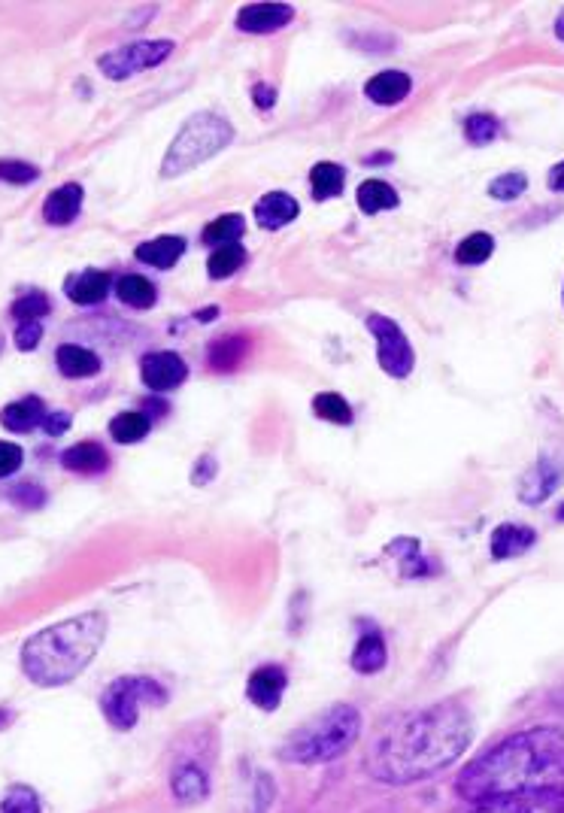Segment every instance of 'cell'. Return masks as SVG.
Instances as JSON below:
<instances>
[{
  "instance_id": "1",
  "label": "cell",
  "mask_w": 564,
  "mask_h": 813,
  "mask_svg": "<svg viewBox=\"0 0 564 813\" xmlns=\"http://www.w3.org/2000/svg\"><path fill=\"white\" fill-rule=\"evenodd\" d=\"M474 741V719L458 701H440L392 719L367 747V771L392 786L419 783L452 762Z\"/></svg>"
},
{
  "instance_id": "2",
  "label": "cell",
  "mask_w": 564,
  "mask_h": 813,
  "mask_svg": "<svg viewBox=\"0 0 564 813\" xmlns=\"http://www.w3.org/2000/svg\"><path fill=\"white\" fill-rule=\"evenodd\" d=\"M455 792L467 801H492L507 795H564V729L537 726L519 732L480 759L470 762Z\"/></svg>"
},
{
  "instance_id": "3",
  "label": "cell",
  "mask_w": 564,
  "mask_h": 813,
  "mask_svg": "<svg viewBox=\"0 0 564 813\" xmlns=\"http://www.w3.org/2000/svg\"><path fill=\"white\" fill-rule=\"evenodd\" d=\"M107 638L104 613H82L67 622H55L22 647V671L37 686H64L76 680Z\"/></svg>"
},
{
  "instance_id": "4",
  "label": "cell",
  "mask_w": 564,
  "mask_h": 813,
  "mask_svg": "<svg viewBox=\"0 0 564 813\" xmlns=\"http://www.w3.org/2000/svg\"><path fill=\"white\" fill-rule=\"evenodd\" d=\"M361 735V713L352 704H334L304 722L279 747V759L289 765H319L343 756Z\"/></svg>"
},
{
  "instance_id": "5",
  "label": "cell",
  "mask_w": 564,
  "mask_h": 813,
  "mask_svg": "<svg viewBox=\"0 0 564 813\" xmlns=\"http://www.w3.org/2000/svg\"><path fill=\"white\" fill-rule=\"evenodd\" d=\"M234 140V125L216 113H198L188 119L179 134L173 137L167 158L161 164V176H179L185 170H195L198 164L219 155Z\"/></svg>"
},
{
  "instance_id": "6",
  "label": "cell",
  "mask_w": 564,
  "mask_h": 813,
  "mask_svg": "<svg viewBox=\"0 0 564 813\" xmlns=\"http://www.w3.org/2000/svg\"><path fill=\"white\" fill-rule=\"evenodd\" d=\"M167 701V689L152 677H119L101 695L104 719L119 732H131L143 707H161Z\"/></svg>"
},
{
  "instance_id": "7",
  "label": "cell",
  "mask_w": 564,
  "mask_h": 813,
  "mask_svg": "<svg viewBox=\"0 0 564 813\" xmlns=\"http://www.w3.org/2000/svg\"><path fill=\"white\" fill-rule=\"evenodd\" d=\"M367 328L376 340V361H380V368L395 377V380H407L413 374V365H416V355H413V346L407 340V334L401 331V325L389 316H367Z\"/></svg>"
},
{
  "instance_id": "8",
  "label": "cell",
  "mask_w": 564,
  "mask_h": 813,
  "mask_svg": "<svg viewBox=\"0 0 564 813\" xmlns=\"http://www.w3.org/2000/svg\"><path fill=\"white\" fill-rule=\"evenodd\" d=\"M170 52H173L170 40H140V43H128V46L104 55L98 64L107 79H128L131 73H140V70L161 64Z\"/></svg>"
},
{
  "instance_id": "9",
  "label": "cell",
  "mask_w": 564,
  "mask_h": 813,
  "mask_svg": "<svg viewBox=\"0 0 564 813\" xmlns=\"http://www.w3.org/2000/svg\"><path fill=\"white\" fill-rule=\"evenodd\" d=\"M564 480V453H543L534 471L522 477L519 498L525 504H543Z\"/></svg>"
},
{
  "instance_id": "10",
  "label": "cell",
  "mask_w": 564,
  "mask_h": 813,
  "mask_svg": "<svg viewBox=\"0 0 564 813\" xmlns=\"http://www.w3.org/2000/svg\"><path fill=\"white\" fill-rule=\"evenodd\" d=\"M140 374L152 392H170L188 377V368L176 352H146L140 361Z\"/></svg>"
},
{
  "instance_id": "11",
  "label": "cell",
  "mask_w": 564,
  "mask_h": 813,
  "mask_svg": "<svg viewBox=\"0 0 564 813\" xmlns=\"http://www.w3.org/2000/svg\"><path fill=\"white\" fill-rule=\"evenodd\" d=\"M289 686V674L286 668L279 665H264V668H255L246 680V695L255 707L261 710H276L279 701H282V692Z\"/></svg>"
},
{
  "instance_id": "12",
  "label": "cell",
  "mask_w": 564,
  "mask_h": 813,
  "mask_svg": "<svg viewBox=\"0 0 564 813\" xmlns=\"http://www.w3.org/2000/svg\"><path fill=\"white\" fill-rule=\"evenodd\" d=\"M295 10L289 4H249L237 13V28L246 34H270L289 25Z\"/></svg>"
},
{
  "instance_id": "13",
  "label": "cell",
  "mask_w": 564,
  "mask_h": 813,
  "mask_svg": "<svg viewBox=\"0 0 564 813\" xmlns=\"http://www.w3.org/2000/svg\"><path fill=\"white\" fill-rule=\"evenodd\" d=\"M474 813H564V807L555 795H507L480 801Z\"/></svg>"
},
{
  "instance_id": "14",
  "label": "cell",
  "mask_w": 564,
  "mask_h": 813,
  "mask_svg": "<svg viewBox=\"0 0 564 813\" xmlns=\"http://www.w3.org/2000/svg\"><path fill=\"white\" fill-rule=\"evenodd\" d=\"M170 789L179 804H201L210 795V777L201 765L195 762H182L170 774Z\"/></svg>"
},
{
  "instance_id": "15",
  "label": "cell",
  "mask_w": 564,
  "mask_h": 813,
  "mask_svg": "<svg viewBox=\"0 0 564 813\" xmlns=\"http://www.w3.org/2000/svg\"><path fill=\"white\" fill-rule=\"evenodd\" d=\"M410 76L401 73V70H383V73H376L367 79L364 85V95L373 101V104H380V107H392V104H401L407 95H410Z\"/></svg>"
},
{
  "instance_id": "16",
  "label": "cell",
  "mask_w": 564,
  "mask_h": 813,
  "mask_svg": "<svg viewBox=\"0 0 564 813\" xmlns=\"http://www.w3.org/2000/svg\"><path fill=\"white\" fill-rule=\"evenodd\" d=\"M534 528L519 525V522H504L492 531V559H516L522 553H528L534 547Z\"/></svg>"
},
{
  "instance_id": "17",
  "label": "cell",
  "mask_w": 564,
  "mask_h": 813,
  "mask_svg": "<svg viewBox=\"0 0 564 813\" xmlns=\"http://www.w3.org/2000/svg\"><path fill=\"white\" fill-rule=\"evenodd\" d=\"M389 662V650H386V638L380 635L376 628H364L361 638L355 644V653H352V668L358 674H380Z\"/></svg>"
},
{
  "instance_id": "18",
  "label": "cell",
  "mask_w": 564,
  "mask_h": 813,
  "mask_svg": "<svg viewBox=\"0 0 564 813\" xmlns=\"http://www.w3.org/2000/svg\"><path fill=\"white\" fill-rule=\"evenodd\" d=\"M61 465L73 474H104L110 468V456L101 443L94 440H82V443H73L67 453L61 456Z\"/></svg>"
},
{
  "instance_id": "19",
  "label": "cell",
  "mask_w": 564,
  "mask_h": 813,
  "mask_svg": "<svg viewBox=\"0 0 564 813\" xmlns=\"http://www.w3.org/2000/svg\"><path fill=\"white\" fill-rule=\"evenodd\" d=\"M110 289H113V280H110V274H104V270H82V274L67 280V298L82 307L101 304L110 295Z\"/></svg>"
},
{
  "instance_id": "20",
  "label": "cell",
  "mask_w": 564,
  "mask_h": 813,
  "mask_svg": "<svg viewBox=\"0 0 564 813\" xmlns=\"http://www.w3.org/2000/svg\"><path fill=\"white\" fill-rule=\"evenodd\" d=\"M298 201L292 198V195H286V192H270V195H264L258 204H255V222L261 225V228H267V231H273V228H282V225H289V222H295L298 219Z\"/></svg>"
},
{
  "instance_id": "21",
  "label": "cell",
  "mask_w": 564,
  "mask_h": 813,
  "mask_svg": "<svg viewBox=\"0 0 564 813\" xmlns=\"http://www.w3.org/2000/svg\"><path fill=\"white\" fill-rule=\"evenodd\" d=\"M55 365L64 377L70 380H79V377H94L101 371V358L94 355L91 349L85 346H76V343H64L55 349Z\"/></svg>"
},
{
  "instance_id": "22",
  "label": "cell",
  "mask_w": 564,
  "mask_h": 813,
  "mask_svg": "<svg viewBox=\"0 0 564 813\" xmlns=\"http://www.w3.org/2000/svg\"><path fill=\"white\" fill-rule=\"evenodd\" d=\"M79 207H82V186L76 183H67L61 189H55L46 204H43V219L49 225H70L76 216H79Z\"/></svg>"
},
{
  "instance_id": "23",
  "label": "cell",
  "mask_w": 564,
  "mask_h": 813,
  "mask_svg": "<svg viewBox=\"0 0 564 813\" xmlns=\"http://www.w3.org/2000/svg\"><path fill=\"white\" fill-rule=\"evenodd\" d=\"M182 252H185V237H179V234L155 237V240H149V243H140V246H137V258H140L143 264L158 267V270L173 267V264L182 258Z\"/></svg>"
},
{
  "instance_id": "24",
  "label": "cell",
  "mask_w": 564,
  "mask_h": 813,
  "mask_svg": "<svg viewBox=\"0 0 564 813\" xmlns=\"http://www.w3.org/2000/svg\"><path fill=\"white\" fill-rule=\"evenodd\" d=\"M389 556L398 559L401 577H431V571H437V565H434L428 556H422L419 540H413V537L395 540V544H389Z\"/></svg>"
},
{
  "instance_id": "25",
  "label": "cell",
  "mask_w": 564,
  "mask_h": 813,
  "mask_svg": "<svg viewBox=\"0 0 564 813\" xmlns=\"http://www.w3.org/2000/svg\"><path fill=\"white\" fill-rule=\"evenodd\" d=\"M43 419H46V410H43L40 398L13 401L4 407V413H0V422H4V428H10V431H34V425Z\"/></svg>"
},
{
  "instance_id": "26",
  "label": "cell",
  "mask_w": 564,
  "mask_h": 813,
  "mask_svg": "<svg viewBox=\"0 0 564 813\" xmlns=\"http://www.w3.org/2000/svg\"><path fill=\"white\" fill-rule=\"evenodd\" d=\"M398 201H401L398 192L389 183H383V179H367V183H361V189H358V207L367 216L383 213V210H395Z\"/></svg>"
},
{
  "instance_id": "27",
  "label": "cell",
  "mask_w": 564,
  "mask_h": 813,
  "mask_svg": "<svg viewBox=\"0 0 564 813\" xmlns=\"http://www.w3.org/2000/svg\"><path fill=\"white\" fill-rule=\"evenodd\" d=\"M116 295H119L122 304H128V307H134V310H149V307L155 304V298H158L155 286H152L146 277H140V274L122 277V280L116 283Z\"/></svg>"
},
{
  "instance_id": "28",
  "label": "cell",
  "mask_w": 564,
  "mask_h": 813,
  "mask_svg": "<svg viewBox=\"0 0 564 813\" xmlns=\"http://www.w3.org/2000/svg\"><path fill=\"white\" fill-rule=\"evenodd\" d=\"M343 167L340 164H331V161H322L310 170V186H313V198L316 201H328V198H337L343 192Z\"/></svg>"
},
{
  "instance_id": "29",
  "label": "cell",
  "mask_w": 564,
  "mask_h": 813,
  "mask_svg": "<svg viewBox=\"0 0 564 813\" xmlns=\"http://www.w3.org/2000/svg\"><path fill=\"white\" fill-rule=\"evenodd\" d=\"M243 264H246V249H243L240 243H225V246H219V249L210 255L207 270H210V277H213V280H225V277L237 274V270H240Z\"/></svg>"
},
{
  "instance_id": "30",
  "label": "cell",
  "mask_w": 564,
  "mask_h": 813,
  "mask_svg": "<svg viewBox=\"0 0 564 813\" xmlns=\"http://www.w3.org/2000/svg\"><path fill=\"white\" fill-rule=\"evenodd\" d=\"M492 252H495L492 234L477 231V234H470V237H464V240L458 243L455 258H458V264H467V267H470V264H483V261H489Z\"/></svg>"
},
{
  "instance_id": "31",
  "label": "cell",
  "mask_w": 564,
  "mask_h": 813,
  "mask_svg": "<svg viewBox=\"0 0 564 813\" xmlns=\"http://www.w3.org/2000/svg\"><path fill=\"white\" fill-rule=\"evenodd\" d=\"M110 434L116 443H137L149 434V419L137 410H128V413H119L113 422H110Z\"/></svg>"
},
{
  "instance_id": "32",
  "label": "cell",
  "mask_w": 564,
  "mask_h": 813,
  "mask_svg": "<svg viewBox=\"0 0 564 813\" xmlns=\"http://www.w3.org/2000/svg\"><path fill=\"white\" fill-rule=\"evenodd\" d=\"M313 410H316L319 419L334 422V425H349V422H352V407H349V401H346L343 395H337V392H319V395L313 398Z\"/></svg>"
},
{
  "instance_id": "33",
  "label": "cell",
  "mask_w": 564,
  "mask_h": 813,
  "mask_svg": "<svg viewBox=\"0 0 564 813\" xmlns=\"http://www.w3.org/2000/svg\"><path fill=\"white\" fill-rule=\"evenodd\" d=\"M243 352H246L243 337H225V340L210 346V368L213 371H234L240 365Z\"/></svg>"
},
{
  "instance_id": "34",
  "label": "cell",
  "mask_w": 564,
  "mask_h": 813,
  "mask_svg": "<svg viewBox=\"0 0 564 813\" xmlns=\"http://www.w3.org/2000/svg\"><path fill=\"white\" fill-rule=\"evenodd\" d=\"M498 131H501V125L489 113H474V116H467V122H464V137H467V143H474V146H489L498 137Z\"/></svg>"
},
{
  "instance_id": "35",
  "label": "cell",
  "mask_w": 564,
  "mask_h": 813,
  "mask_svg": "<svg viewBox=\"0 0 564 813\" xmlns=\"http://www.w3.org/2000/svg\"><path fill=\"white\" fill-rule=\"evenodd\" d=\"M243 228H246V222H243V216H219L216 222H210L207 228H204V240L207 243H216V246H225V243H237L240 240V234H243Z\"/></svg>"
},
{
  "instance_id": "36",
  "label": "cell",
  "mask_w": 564,
  "mask_h": 813,
  "mask_svg": "<svg viewBox=\"0 0 564 813\" xmlns=\"http://www.w3.org/2000/svg\"><path fill=\"white\" fill-rule=\"evenodd\" d=\"M528 189V176L519 173V170H510V173H501L489 183V195L495 201H516L519 195H525Z\"/></svg>"
},
{
  "instance_id": "37",
  "label": "cell",
  "mask_w": 564,
  "mask_h": 813,
  "mask_svg": "<svg viewBox=\"0 0 564 813\" xmlns=\"http://www.w3.org/2000/svg\"><path fill=\"white\" fill-rule=\"evenodd\" d=\"M0 813H43L40 795L31 786H13L0 801Z\"/></svg>"
},
{
  "instance_id": "38",
  "label": "cell",
  "mask_w": 564,
  "mask_h": 813,
  "mask_svg": "<svg viewBox=\"0 0 564 813\" xmlns=\"http://www.w3.org/2000/svg\"><path fill=\"white\" fill-rule=\"evenodd\" d=\"M49 313V298L43 292H28L13 304V316L19 322H40V316Z\"/></svg>"
},
{
  "instance_id": "39",
  "label": "cell",
  "mask_w": 564,
  "mask_h": 813,
  "mask_svg": "<svg viewBox=\"0 0 564 813\" xmlns=\"http://www.w3.org/2000/svg\"><path fill=\"white\" fill-rule=\"evenodd\" d=\"M40 176V170L28 161H0V179L10 186H28Z\"/></svg>"
},
{
  "instance_id": "40",
  "label": "cell",
  "mask_w": 564,
  "mask_h": 813,
  "mask_svg": "<svg viewBox=\"0 0 564 813\" xmlns=\"http://www.w3.org/2000/svg\"><path fill=\"white\" fill-rule=\"evenodd\" d=\"M25 462V453H22V446L10 443V440H0V480L16 474Z\"/></svg>"
},
{
  "instance_id": "41",
  "label": "cell",
  "mask_w": 564,
  "mask_h": 813,
  "mask_svg": "<svg viewBox=\"0 0 564 813\" xmlns=\"http://www.w3.org/2000/svg\"><path fill=\"white\" fill-rule=\"evenodd\" d=\"M273 801V780L267 774H258L255 795H252V813H267V804Z\"/></svg>"
},
{
  "instance_id": "42",
  "label": "cell",
  "mask_w": 564,
  "mask_h": 813,
  "mask_svg": "<svg viewBox=\"0 0 564 813\" xmlns=\"http://www.w3.org/2000/svg\"><path fill=\"white\" fill-rule=\"evenodd\" d=\"M40 337H43L40 322H22L19 331H16V346L28 352V349H34V346L40 343Z\"/></svg>"
},
{
  "instance_id": "43",
  "label": "cell",
  "mask_w": 564,
  "mask_h": 813,
  "mask_svg": "<svg viewBox=\"0 0 564 813\" xmlns=\"http://www.w3.org/2000/svg\"><path fill=\"white\" fill-rule=\"evenodd\" d=\"M43 428H46V434H52V437L64 434V431L70 428V413H49V416L43 419Z\"/></svg>"
},
{
  "instance_id": "44",
  "label": "cell",
  "mask_w": 564,
  "mask_h": 813,
  "mask_svg": "<svg viewBox=\"0 0 564 813\" xmlns=\"http://www.w3.org/2000/svg\"><path fill=\"white\" fill-rule=\"evenodd\" d=\"M252 101H255V107H258V110H270V107L276 104V92H273L270 85H264V82H261V85H255V88H252Z\"/></svg>"
},
{
  "instance_id": "45",
  "label": "cell",
  "mask_w": 564,
  "mask_h": 813,
  "mask_svg": "<svg viewBox=\"0 0 564 813\" xmlns=\"http://www.w3.org/2000/svg\"><path fill=\"white\" fill-rule=\"evenodd\" d=\"M213 474H216V459L204 456L195 468V486H204L207 480H213Z\"/></svg>"
},
{
  "instance_id": "46",
  "label": "cell",
  "mask_w": 564,
  "mask_h": 813,
  "mask_svg": "<svg viewBox=\"0 0 564 813\" xmlns=\"http://www.w3.org/2000/svg\"><path fill=\"white\" fill-rule=\"evenodd\" d=\"M13 498H28V507H40L43 504V492L40 489H31V486H22L16 492H10Z\"/></svg>"
},
{
  "instance_id": "47",
  "label": "cell",
  "mask_w": 564,
  "mask_h": 813,
  "mask_svg": "<svg viewBox=\"0 0 564 813\" xmlns=\"http://www.w3.org/2000/svg\"><path fill=\"white\" fill-rule=\"evenodd\" d=\"M549 189H555V192H564V161H558L552 170H549Z\"/></svg>"
},
{
  "instance_id": "48",
  "label": "cell",
  "mask_w": 564,
  "mask_h": 813,
  "mask_svg": "<svg viewBox=\"0 0 564 813\" xmlns=\"http://www.w3.org/2000/svg\"><path fill=\"white\" fill-rule=\"evenodd\" d=\"M555 37L564 43V10H561V16H558V22H555Z\"/></svg>"
},
{
  "instance_id": "49",
  "label": "cell",
  "mask_w": 564,
  "mask_h": 813,
  "mask_svg": "<svg viewBox=\"0 0 564 813\" xmlns=\"http://www.w3.org/2000/svg\"><path fill=\"white\" fill-rule=\"evenodd\" d=\"M4 726H10V713L0 710V729H4Z\"/></svg>"
},
{
  "instance_id": "50",
  "label": "cell",
  "mask_w": 564,
  "mask_h": 813,
  "mask_svg": "<svg viewBox=\"0 0 564 813\" xmlns=\"http://www.w3.org/2000/svg\"><path fill=\"white\" fill-rule=\"evenodd\" d=\"M555 516H558V519H561V522H564V504H561V507H558V513H555Z\"/></svg>"
}]
</instances>
